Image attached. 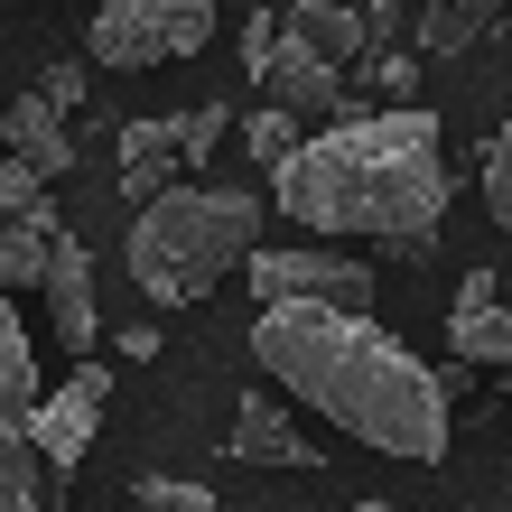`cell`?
Wrapping results in <instances>:
<instances>
[{
    "label": "cell",
    "instance_id": "277c9868",
    "mask_svg": "<svg viewBox=\"0 0 512 512\" xmlns=\"http://www.w3.org/2000/svg\"><path fill=\"white\" fill-rule=\"evenodd\" d=\"M38 401H47L38 354L19 336V298L0 289V512H56V466L38 457V429H28Z\"/></svg>",
    "mask_w": 512,
    "mask_h": 512
},
{
    "label": "cell",
    "instance_id": "9c48e42d",
    "mask_svg": "<svg viewBox=\"0 0 512 512\" xmlns=\"http://www.w3.org/2000/svg\"><path fill=\"white\" fill-rule=\"evenodd\" d=\"M447 345H457V364H494V373H512V308H503L494 270H466V289L447 298Z\"/></svg>",
    "mask_w": 512,
    "mask_h": 512
},
{
    "label": "cell",
    "instance_id": "9a60e30c",
    "mask_svg": "<svg viewBox=\"0 0 512 512\" xmlns=\"http://www.w3.org/2000/svg\"><path fill=\"white\" fill-rule=\"evenodd\" d=\"M289 38H308L317 56H336V66H354V56L373 47V19L364 10H345V0H289Z\"/></svg>",
    "mask_w": 512,
    "mask_h": 512
},
{
    "label": "cell",
    "instance_id": "52a82bcc",
    "mask_svg": "<svg viewBox=\"0 0 512 512\" xmlns=\"http://www.w3.org/2000/svg\"><path fill=\"white\" fill-rule=\"evenodd\" d=\"M243 280H252L261 308H270V298H317V308H364L373 317V261L326 252V233H317V243H289V252H252Z\"/></svg>",
    "mask_w": 512,
    "mask_h": 512
},
{
    "label": "cell",
    "instance_id": "7c38bea8",
    "mask_svg": "<svg viewBox=\"0 0 512 512\" xmlns=\"http://www.w3.org/2000/svg\"><path fill=\"white\" fill-rule=\"evenodd\" d=\"M0 149H10V159H28V168H47V177L75 168V131H66V112H56L47 94L0 103Z\"/></svg>",
    "mask_w": 512,
    "mask_h": 512
},
{
    "label": "cell",
    "instance_id": "4fadbf2b",
    "mask_svg": "<svg viewBox=\"0 0 512 512\" xmlns=\"http://www.w3.org/2000/svg\"><path fill=\"white\" fill-rule=\"evenodd\" d=\"M112 168H122V187L149 205L168 196L177 177H187V149H177V122H122V140H112Z\"/></svg>",
    "mask_w": 512,
    "mask_h": 512
},
{
    "label": "cell",
    "instance_id": "8992f818",
    "mask_svg": "<svg viewBox=\"0 0 512 512\" xmlns=\"http://www.w3.org/2000/svg\"><path fill=\"white\" fill-rule=\"evenodd\" d=\"M243 75L261 84L270 103H289L298 122H317V112H354L345 66H336V56H317L308 38H289L280 10H252V19H243Z\"/></svg>",
    "mask_w": 512,
    "mask_h": 512
},
{
    "label": "cell",
    "instance_id": "d6986e66",
    "mask_svg": "<svg viewBox=\"0 0 512 512\" xmlns=\"http://www.w3.org/2000/svg\"><path fill=\"white\" fill-rule=\"evenodd\" d=\"M131 512H215V494L187 485V475H140V485H131Z\"/></svg>",
    "mask_w": 512,
    "mask_h": 512
},
{
    "label": "cell",
    "instance_id": "5b68a950",
    "mask_svg": "<svg viewBox=\"0 0 512 512\" xmlns=\"http://www.w3.org/2000/svg\"><path fill=\"white\" fill-rule=\"evenodd\" d=\"M215 38V0H103L94 10V66L112 75H140V66H168V56H196Z\"/></svg>",
    "mask_w": 512,
    "mask_h": 512
},
{
    "label": "cell",
    "instance_id": "7a4b0ae2",
    "mask_svg": "<svg viewBox=\"0 0 512 512\" xmlns=\"http://www.w3.org/2000/svg\"><path fill=\"white\" fill-rule=\"evenodd\" d=\"M447 140L438 112L382 103V112H336L317 140H298L289 168H270V205L298 233H364V243H401V233H438L447 215Z\"/></svg>",
    "mask_w": 512,
    "mask_h": 512
},
{
    "label": "cell",
    "instance_id": "d4e9b609",
    "mask_svg": "<svg viewBox=\"0 0 512 512\" xmlns=\"http://www.w3.org/2000/svg\"><path fill=\"white\" fill-rule=\"evenodd\" d=\"M354 512H391V503H354Z\"/></svg>",
    "mask_w": 512,
    "mask_h": 512
},
{
    "label": "cell",
    "instance_id": "4316f807",
    "mask_svg": "<svg viewBox=\"0 0 512 512\" xmlns=\"http://www.w3.org/2000/svg\"><path fill=\"white\" fill-rule=\"evenodd\" d=\"M503 382H512V373H503Z\"/></svg>",
    "mask_w": 512,
    "mask_h": 512
},
{
    "label": "cell",
    "instance_id": "30bf717a",
    "mask_svg": "<svg viewBox=\"0 0 512 512\" xmlns=\"http://www.w3.org/2000/svg\"><path fill=\"white\" fill-rule=\"evenodd\" d=\"M47 326H56V345H66V354H94V336H103V298H94V252H84L75 243V233H66V243H56V270H47Z\"/></svg>",
    "mask_w": 512,
    "mask_h": 512
},
{
    "label": "cell",
    "instance_id": "6da1fadb",
    "mask_svg": "<svg viewBox=\"0 0 512 512\" xmlns=\"http://www.w3.org/2000/svg\"><path fill=\"white\" fill-rule=\"evenodd\" d=\"M261 373L289 401L326 410L345 438L382 447V457L438 466L447 457V373H429L410 345H391L364 308H317V298H270L252 326Z\"/></svg>",
    "mask_w": 512,
    "mask_h": 512
},
{
    "label": "cell",
    "instance_id": "ac0fdd59",
    "mask_svg": "<svg viewBox=\"0 0 512 512\" xmlns=\"http://www.w3.org/2000/svg\"><path fill=\"white\" fill-rule=\"evenodd\" d=\"M243 140H252V159H261V168H289L308 131H298V112H289V103H261V112H243Z\"/></svg>",
    "mask_w": 512,
    "mask_h": 512
},
{
    "label": "cell",
    "instance_id": "ffe728a7",
    "mask_svg": "<svg viewBox=\"0 0 512 512\" xmlns=\"http://www.w3.org/2000/svg\"><path fill=\"white\" fill-rule=\"evenodd\" d=\"M38 205H47V168H28V159H10V149H0V224L38 215Z\"/></svg>",
    "mask_w": 512,
    "mask_h": 512
},
{
    "label": "cell",
    "instance_id": "e0dca14e",
    "mask_svg": "<svg viewBox=\"0 0 512 512\" xmlns=\"http://www.w3.org/2000/svg\"><path fill=\"white\" fill-rule=\"evenodd\" d=\"M354 75H364L382 103H410V84H419V47H391V38H373L364 56H354Z\"/></svg>",
    "mask_w": 512,
    "mask_h": 512
},
{
    "label": "cell",
    "instance_id": "cb8c5ba5",
    "mask_svg": "<svg viewBox=\"0 0 512 512\" xmlns=\"http://www.w3.org/2000/svg\"><path fill=\"white\" fill-rule=\"evenodd\" d=\"M364 19H373V38H391V28L410 19V0H364Z\"/></svg>",
    "mask_w": 512,
    "mask_h": 512
},
{
    "label": "cell",
    "instance_id": "3957f363",
    "mask_svg": "<svg viewBox=\"0 0 512 512\" xmlns=\"http://www.w3.org/2000/svg\"><path fill=\"white\" fill-rule=\"evenodd\" d=\"M252 252H261V196L243 187H168L131 215V280L149 308H196Z\"/></svg>",
    "mask_w": 512,
    "mask_h": 512
},
{
    "label": "cell",
    "instance_id": "ba28073f",
    "mask_svg": "<svg viewBox=\"0 0 512 512\" xmlns=\"http://www.w3.org/2000/svg\"><path fill=\"white\" fill-rule=\"evenodd\" d=\"M103 401H112V364H94V354H84V364H75L66 382H56L47 401H38V419H28V429H38V457H47L56 475H66V466L84 457V447H94V429H103Z\"/></svg>",
    "mask_w": 512,
    "mask_h": 512
},
{
    "label": "cell",
    "instance_id": "44dd1931",
    "mask_svg": "<svg viewBox=\"0 0 512 512\" xmlns=\"http://www.w3.org/2000/svg\"><path fill=\"white\" fill-rule=\"evenodd\" d=\"M485 215L512 233V122L494 131V149H485Z\"/></svg>",
    "mask_w": 512,
    "mask_h": 512
},
{
    "label": "cell",
    "instance_id": "484cf974",
    "mask_svg": "<svg viewBox=\"0 0 512 512\" xmlns=\"http://www.w3.org/2000/svg\"><path fill=\"white\" fill-rule=\"evenodd\" d=\"M419 10H438V0H419Z\"/></svg>",
    "mask_w": 512,
    "mask_h": 512
},
{
    "label": "cell",
    "instance_id": "5bb4252c",
    "mask_svg": "<svg viewBox=\"0 0 512 512\" xmlns=\"http://www.w3.org/2000/svg\"><path fill=\"white\" fill-rule=\"evenodd\" d=\"M56 243H66L56 205H38V215H19V224H0V289H10V298L47 289V270H56Z\"/></svg>",
    "mask_w": 512,
    "mask_h": 512
},
{
    "label": "cell",
    "instance_id": "2e32d148",
    "mask_svg": "<svg viewBox=\"0 0 512 512\" xmlns=\"http://www.w3.org/2000/svg\"><path fill=\"white\" fill-rule=\"evenodd\" d=\"M503 10L494 0H438V10H419V56H466L475 38H494Z\"/></svg>",
    "mask_w": 512,
    "mask_h": 512
},
{
    "label": "cell",
    "instance_id": "7402d4cb",
    "mask_svg": "<svg viewBox=\"0 0 512 512\" xmlns=\"http://www.w3.org/2000/svg\"><path fill=\"white\" fill-rule=\"evenodd\" d=\"M38 94H47L56 112H75L84 94H94V56H56V66L38 75Z\"/></svg>",
    "mask_w": 512,
    "mask_h": 512
},
{
    "label": "cell",
    "instance_id": "8fae6325",
    "mask_svg": "<svg viewBox=\"0 0 512 512\" xmlns=\"http://www.w3.org/2000/svg\"><path fill=\"white\" fill-rule=\"evenodd\" d=\"M224 457H243V466H308V438L289 429L280 391H243V410H233V429H224Z\"/></svg>",
    "mask_w": 512,
    "mask_h": 512
},
{
    "label": "cell",
    "instance_id": "603a6c76",
    "mask_svg": "<svg viewBox=\"0 0 512 512\" xmlns=\"http://www.w3.org/2000/svg\"><path fill=\"white\" fill-rule=\"evenodd\" d=\"M224 122H233V112L224 103H187V112H177V149H187V168L205 159V149H215L224 140Z\"/></svg>",
    "mask_w": 512,
    "mask_h": 512
}]
</instances>
